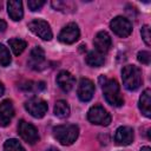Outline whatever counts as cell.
Returning a JSON list of instances; mask_svg holds the SVG:
<instances>
[{
  "instance_id": "6da1fadb",
  "label": "cell",
  "mask_w": 151,
  "mask_h": 151,
  "mask_svg": "<svg viewBox=\"0 0 151 151\" xmlns=\"http://www.w3.org/2000/svg\"><path fill=\"white\" fill-rule=\"evenodd\" d=\"M53 136L60 144L71 145L77 140L79 136V127L74 124L58 125L53 127Z\"/></svg>"
},
{
  "instance_id": "7a4b0ae2",
  "label": "cell",
  "mask_w": 151,
  "mask_h": 151,
  "mask_svg": "<svg viewBox=\"0 0 151 151\" xmlns=\"http://www.w3.org/2000/svg\"><path fill=\"white\" fill-rule=\"evenodd\" d=\"M122 79L126 90L136 91L143 83L142 71L134 65H126L122 70Z\"/></svg>"
},
{
  "instance_id": "3957f363",
  "label": "cell",
  "mask_w": 151,
  "mask_h": 151,
  "mask_svg": "<svg viewBox=\"0 0 151 151\" xmlns=\"http://www.w3.org/2000/svg\"><path fill=\"white\" fill-rule=\"evenodd\" d=\"M103 93L105 100L116 107H119L124 104V98L120 94L119 85L114 79H105L103 83Z\"/></svg>"
},
{
  "instance_id": "277c9868",
  "label": "cell",
  "mask_w": 151,
  "mask_h": 151,
  "mask_svg": "<svg viewBox=\"0 0 151 151\" xmlns=\"http://www.w3.org/2000/svg\"><path fill=\"white\" fill-rule=\"evenodd\" d=\"M87 119L92 124L107 126L111 123V114L100 105L92 106L87 112Z\"/></svg>"
},
{
  "instance_id": "5b68a950",
  "label": "cell",
  "mask_w": 151,
  "mask_h": 151,
  "mask_svg": "<svg viewBox=\"0 0 151 151\" xmlns=\"http://www.w3.org/2000/svg\"><path fill=\"white\" fill-rule=\"evenodd\" d=\"M26 111L34 118H42L47 112V103L38 97H33L25 103Z\"/></svg>"
},
{
  "instance_id": "8992f818",
  "label": "cell",
  "mask_w": 151,
  "mask_h": 151,
  "mask_svg": "<svg viewBox=\"0 0 151 151\" xmlns=\"http://www.w3.org/2000/svg\"><path fill=\"white\" fill-rule=\"evenodd\" d=\"M110 27L114 34L120 38H126L132 32V24L129 19L124 17H116L110 22Z\"/></svg>"
},
{
  "instance_id": "52a82bcc",
  "label": "cell",
  "mask_w": 151,
  "mask_h": 151,
  "mask_svg": "<svg viewBox=\"0 0 151 151\" xmlns=\"http://www.w3.org/2000/svg\"><path fill=\"white\" fill-rule=\"evenodd\" d=\"M28 28L32 33H34L35 35H38L42 40H51L53 37L52 29H51L48 22L45 20L34 19L31 22H28Z\"/></svg>"
},
{
  "instance_id": "ba28073f",
  "label": "cell",
  "mask_w": 151,
  "mask_h": 151,
  "mask_svg": "<svg viewBox=\"0 0 151 151\" xmlns=\"http://www.w3.org/2000/svg\"><path fill=\"white\" fill-rule=\"evenodd\" d=\"M18 133L28 144H35L39 140V133L34 125L25 120H20L18 125Z\"/></svg>"
},
{
  "instance_id": "9c48e42d",
  "label": "cell",
  "mask_w": 151,
  "mask_h": 151,
  "mask_svg": "<svg viewBox=\"0 0 151 151\" xmlns=\"http://www.w3.org/2000/svg\"><path fill=\"white\" fill-rule=\"evenodd\" d=\"M79 35H80V31L78 25L76 22H70L60 31L58 39L63 44H73L79 39Z\"/></svg>"
},
{
  "instance_id": "30bf717a",
  "label": "cell",
  "mask_w": 151,
  "mask_h": 151,
  "mask_svg": "<svg viewBox=\"0 0 151 151\" xmlns=\"http://www.w3.org/2000/svg\"><path fill=\"white\" fill-rule=\"evenodd\" d=\"M78 98L81 101H90L94 94V84L92 80L87 78H83L79 81L78 90H77Z\"/></svg>"
},
{
  "instance_id": "8fae6325",
  "label": "cell",
  "mask_w": 151,
  "mask_h": 151,
  "mask_svg": "<svg viewBox=\"0 0 151 151\" xmlns=\"http://www.w3.org/2000/svg\"><path fill=\"white\" fill-rule=\"evenodd\" d=\"M93 45H94L97 52H99L101 54L106 53L110 50L111 45H112V40H111L110 34L107 32H105V31L98 32L96 34L94 39H93Z\"/></svg>"
},
{
  "instance_id": "7c38bea8",
  "label": "cell",
  "mask_w": 151,
  "mask_h": 151,
  "mask_svg": "<svg viewBox=\"0 0 151 151\" xmlns=\"http://www.w3.org/2000/svg\"><path fill=\"white\" fill-rule=\"evenodd\" d=\"M45 52L40 46H35L29 54L28 58V66L33 70H41L45 66Z\"/></svg>"
},
{
  "instance_id": "4fadbf2b",
  "label": "cell",
  "mask_w": 151,
  "mask_h": 151,
  "mask_svg": "<svg viewBox=\"0 0 151 151\" xmlns=\"http://www.w3.org/2000/svg\"><path fill=\"white\" fill-rule=\"evenodd\" d=\"M114 140L118 145H129L133 142V130L130 126H120L117 129Z\"/></svg>"
},
{
  "instance_id": "5bb4252c",
  "label": "cell",
  "mask_w": 151,
  "mask_h": 151,
  "mask_svg": "<svg viewBox=\"0 0 151 151\" xmlns=\"http://www.w3.org/2000/svg\"><path fill=\"white\" fill-rule=\"evenodd\" d=\"M14 116V107L11 100L0 103V126H7Z\"/></svg>"
},
{
  "instance_id": "9a60e30c",
  "label": "cell",
  "mask_w": 151,
  "mask_h": 151,
  "mask_svg": "<svg viewBox=\"0 0 151 151\" xmlns=\"http://www.w3.org/2000/svg\"><path fill=\"white\" fill-rule=\"evenodd\" d=\"M57 84L63 91L70 92L76 84V79L68 71H60L57 76Z\"/></svg>"
},
{
  "instance_id": "2e32d148",
  "label": "cell",
  "mask_w": 151,
  "mask_h": 151,
  "mask_svg": "<svg viewBox=\"0 0 151 151\" xmlns=\"http://www.w3.org/2000/svg\"><path fill=\"white\" fill-rule=\"evenodd\" d=\"M7 12L9 18L13 21H20L24 17V9H22V2L17 0H11L7 2Z\"/></svg>"
},
{
  "instance_id": "e0dca14e",
  "label": "cell",
  "mask_w": 151,
  "mask_h": 151,
  "mask_svg": "<svg viewBox=\"0 0 151 151\" xmlns=\"http://www.w3.org/2000/svg\"><path fill=\"white\" fill-rule=\"evenodd\" d=\"M138 105H139V110L142 111V113L149 118L151 116V91L150 88L144 90V92L142 93L139 98Z\"/></svg>"
},
{
  "instance_id": "ac0fdd59",
  "label": "cell",
  "mask_w": 151,
  "mask_h": 151,
  "mask_svg": "<svg viewBox=\"0 0 151 151\" xmlns=\"http://www.w3.org/2000/svg\"><path fill=\"white\" fill-rule=\"evenodd\" d=\"M85 61L91 67H100V66L104 65L105 58H104V54H101L97 51H91V52L87 53V55L85 58Z\"/></svg>"
},
{
  "instance_id": "d6986e66",
  "label": "cell",
  "mask_w": 151,
  "mask_h": 151,
  "mask_svg": "<svg viewBox=\"0 0 151 151\" xmlns=\"http://www.w3.org/2000/svg\"><path fill=\"white\" fill-rule=\"evenodd\" d=\"M8 45L12 50V52L14 53V55H19L21 54L25 48L27 47V42L22 39H19V38H12L8 40Z\"/></svg>"
},
{
  "instance_id": "ffe728a7",
  "label": "cell",
  "mask_w": 151,
  "mask_h": 151,
  "mask_svg": "<svg viewBox=\"0 0 151 151\" xmlns=\"http://www.w3.org/2000/svg\"><path fill=\"white\" fill-rule=\"evenodd\" d=\"M54 114L58 118H61V119L67 118L70 116V106H68V104L63 99L58 100L55 103V105H54Z\"/></svg>"
},
{
  "instance_id": "44dd1931",
  "label": "cell",
  "mask_w": 151,
  "mask_h": 151,
  "mask_svg": "<svg viewBox=\"0 0 151 151\" xmlns=\"http://www.w3.org/2000/svg\"><path fill=\"white\" fill-rule=\"evenodd\" d=\"M4 151H26V150L19 143V140H17L14 138H11V139H7L5 142V144H4Z\"/></svg>"
},
{
  "instance_id": "7402d4cb",
  "label": "cell",
  "mask_w": 151,
  "mask_h": 151,
  "mask_svg": "<svg viewBox=\"0 0 151 151\" xmlns=\"http://www.w3.org/2000/svg\"><path fill=\"white\" fill-rule=\"evenodd\" d=\"M11 54L7 47H5L2 44H0V65L1 66H8L11 64Z\"/></svg>"
},
{
  "instance_id": "603a6c76",
  "label": "cell",
  "mask_w": 151,
  "mask_h": 151,
  "mask_svg": "<svg viewBox=\"0 0 151 151\" xmlns=\"http://www.w3.org/2000/svg\"><path fill=\"white\" fill-rule=\"evenodd\" d=\"M52 6L57 11L61 12H67V9H74V6L72 2H66V1H52Z\"/></svg>"
},
{
  "instance_id": "cb8c5ba5",
  "label": "cell",
  "mask_w": 151,
  "mask_h": 151,
  "mask_svg": "<svg viewBox=\"0 0 151 151\" xmlns=\"http://www.w3.org/2000/svg\"><path fill=\"white\" fill-rule=\"evenodd\" d=\"M45 87V84L42 81H38V83H34V81H27L25 83L24 85H21V88L25 90V91H40Z\"/></svg>"
},
{
  "instance_id": "d4e9b609",
  "label": "cell",
  "mask_w": 151,
  "mask_h": 151,
  "mask_svg": "<svg viewBox=\"0 0 151 151\" xmlns=\"http://www.w3.org/2000/svg\"><path fill=\"white\" fill-rule=\"evenodd\" d=\"M140 34H142V38H143V40H144V42L147 45V46H150V44H151V35H150V27L147 26V25H144L143 27H142V29H140Z\"/></svg>"
},
{
  "instance_id": "484cf974",
  "label": "cell",
  "mask_w": 151,
  "mask_h": 151,
  "mask_svg": "<svg viewBox=\"0 0 151 151\" xmlns=\"http://www.w3.org/2000/svg\"><path fill=\"white\" fill-rule=\"evenodd\" d=\"M44 5H45V1H44V0H29V1L27 2L28 8H29L31 11H33V12L39 11Z\"/></svg>"
},
{
  "instance_id": "4316f807",
  "label": "cell",
  "mask_w": 151,
  "mask_h": 151,
  "mask_svg": "<svg viewBox=\"0 0 151 151\" xmlns=\"http://www.w3.org/2000/svg\"><path fill=\"white\" fill-rule=\"evenodd\" d=\"M150 58H151V55H150V53L147 51H140L137 54L138 61L142 63V64H144V65H149L150 64Z\"/></svg>"
},
{
  "instance_id": "83f0119b",
  "label": "cell",
  "mask_w": 151,
  "mask_h": 151,
  "mask_svg": "<svg viewBox=\"0 0 151 151\" xmlns=\"http://www.w3.org/2000/svg\"><path fill=\"white\" fill-rule=\"evenodd\" d=\"M6 28H7V24H6V21L2 20V19H0V32H5Z\"/></svg>"
},
{
  "instance_id": "f1b7e54d",
  "label": "cell",
  "mask_w": 151,
  "mask_h": 151,
  "mask_svg": "<svg viewBox=\"0 0 151 151\" xmlns=\"http://www.w3.org/2000/svg\"><path fill=\"white\" fill-rule=\"evenodd\" d=\"M4 91H5V87H4V85H2V83H0V97L4 94Z\"/></svg>"
},
{
  "instance_id": "f546056e",
  "label": "cell",
  "mask_w": 151,
  "mask_h": 151,
  "mask_svg": "<svg viewBox=\"0 0 151 151\" xmlns=\"http://www.w3.org/2000/svg\"><path fill=\"white\" fill-rule=\"evenodd\" d=\"M45 151H59L57 147H53V146H51V147H48V149H46Z\"/></svg>"
},
{
  "instance_id": "4dcf8cb0",
  "label": "cell",
  "mask_w": 151,
  "mask_h": 151,
  "mask_svg": "<svg viewBox=\"0 0 151 151\" xmlns=\"http://www.w3.org/2000/svg\"><path fill=\"white\" fill-rule=\"evenodd\" d=\"M140 151H151V149H150L149 146H143V147L140 149Z\"/></svg>"
}]
</instances>
